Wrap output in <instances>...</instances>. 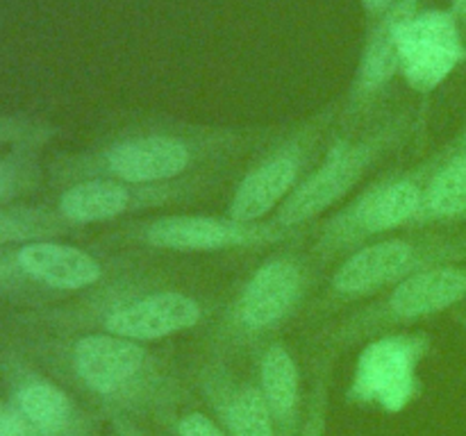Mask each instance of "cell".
<instances>
[{"instance_id":"cell-1","label":"cell","mask_w":466,"mask_h":436,"mask_svg":"<svg viewBox=\"0 0 466 436\" xmlns=\"http://www.w3.org/2000/svg\"><path fill=\"white\" fill-rule=\"evenodd\" d=\"M248 145V136L230 127L159 125L126 127L73 159L71 182L121 180L135 184H164L217 173Z\"/></svg>"},{"instance_id":"cell-2","label":"cell","mask_w":466,"mask_h":436,"mask_svg":"<svg viewBox=\"0 0 466 436\" xmlns=\"http://www.w3.org/2000/svg\"><path fill=\"white\" fill-rule=\"evenodd\" d=\"M308 234L278 245L241 282L235 295L217 309L208 336L214 357L226 359L244 350L262 348L308 309L323 268L308 245Z\"/></svg>"},{"instance_id":"cell-3","label":"cell","mask_w":466,"mask_h":436,"mask_svg":"<svg viewBox=\"0 0 466 436\" xmlns=\"http://www.w3.org/2000/svg\"><path fill=\"white\" fill-rule=\"evenodd\" d=\"M57 362L85 393L116 418L164 416L180 395V382L148 343L98 332H73L57 343Z\"/></svg>"},{"instance_id":"cell-4","label":"cell","mask_w":466,"mask_h":436,"mask_svg":"<svg viewBox=\"0 0 466 436\" xmlns=\"http://www.w3.org/2000/svg\"><path fill=\"white\" fill-rule=\"evenodd\" d=\"M217 304L141 268L96 286L68 309V332H98L155 343L209 325Z\"/></svg>"},{"instance_id":"cell-5","label":"cell","mask_w":466,"mask_h":436,"mask_svg":"<svg viewBox=\"0 0 466 436\" xmlns=\"http://www.w3.org/2000/svg\"><path fill=\"white\" fill-rule=\"evenodd\" d=\"M410 130L412 118L403 112L364 132L341 136L328 145L321 162L278 207L271 221L285 230H308L328 209L339 204L391 150L400 148Z\"/></svg>"},{"instance_id":"cell-6","label":"cell","mask_w":466,"mask_h":436,"mask_svg":"<svg viewBox=\"0 0 466 436\" xmlns=\"http://www.w3.org/2000/svg\"><path fill=\"white\" fill-rule=\"evenodd\" d=\"M435 157L419 166L391 171L364 186L353 200L326 216L312 230L314 257L326 266L371 241L408 230L423 203Z\"/></svg>"},{"instance_id":"cell-7","label":"cell","mask_w":466,"mask_h":436,"mask_svg":"<svg viewBox=\"0 0 466 436\" xmlns=\"http://www.w3.org/2000/svg\"><path fill=\"white\" fill-rule=\"evenodd\" d=\"M455 236L441 232L408 230L353 250L332 271L321 295L309 304L312 316H326L355 302H367L423 268L451 262Z\"/></svg>"},{"instance_id":"cell-8","label":"cell","mask_w":466,"mask_h":436,"mask_svg":"<svg viewBox=\"0 0 466 436\" xmlns=\"http://www.w3.org/2000/svg\"><path fill=\"white\" fill-rule=\"evenodd\" d=\"M466 302V262H446L405 277L394 289L367 300L323 334V350L339 352L371 336L431 318Z\"/></svg>"},{"instance_id":"cell-9","label":"cell","mask_w":466,"mask_h":436,"mask_svg":"<svg viewBox=\"0 0 466 436\" xmlns=\"http://www.w3.org/2000/svg\"><path fill=\"white\" fill-rule=\"evenodd\" d=\"M308 230H285L276 223H244L232 216L209 213H162L139 218L116 227L107 241L137 245L167 253H228V250L278 248L291 239L308 234Z\"/></svg>"},{"instance_id":"cell-10","label":"cell","mask_w":466,"mask_h":436,"mask_svg":"<svg viewBox=\"0 0 466 436\" xmlns=\"http://www.w3.org/2000/svg\"><path fill=\"white\" fill-rule=\"evenodd\" d=\"M328 121L317 118L287 132L246 173L228 204V216L244 223L268 221L300 182L321 162Z\"/></svg>"},{"instance_id":"cell-11","label":"cell","mask_w":466,"mask_h":436,"mask_svg":"<svg viewBox=\"0 0 466 436\" xmlns=\"http://www.w3.org/2000/svg\"><path fill=\"white\" fill-rule=\"evenodd\" d=\"M217 180V173H203L164 184H135V182L98 180V177L68 182L57 198V218L68 227L121 221L153 209L191 203Z\"/></svg>"},{"instance_id":"cell-12","label":"cell","mask_w":466,"mask_h":436,"mask_svg":"<svg viewBox=\"0 0 466 436\" xmlns=\"http://www.w3.org/2000/svg\"><path fill=\"white\" fill-rule=\"evenodd\" d=\"M399 73L412 89H437L464 59V44L453 14H412L396 39Z\"/></svg>"},{"instance_id":"cell-13","label":"cell","mask_w":466,"mask_h":436,"mask_svg":"<svg viewBox=\"0 0 466 436\" xmlns=\"http://www.w3.org/2000/svg\"><path fill=\"white\" fill-rule=\"evenodd\" d=\"M198 384L228 436H278L258 382L235 375L226 359L212 354L200 368Z\"/></svg>"},{"instance_id":"cell-14","label":"cell","mask_w":466,"mask_h":436,"mask_svg":"<svg viewBox=\"0 0 466 436\" xmlns=\"http://www.w3.org/2000/svg\"><path fill=\"white\" fill-rule=\"evenodd\" d=\"M258 352V386L271 411L278 436H299L303 422V391L299 362L282 341L271 339Z\"/></svg>"},{"instance_id":"cell-15","label":"cell","mask_w":466,"mask_h":436,"mask_svg":"<svg viewBox=\"0 0 466 436\" xmlns=\"http://www.w3.org/2000/svg\"><path fill=\"white\" fill-rule=\"evenodd\" d=\"M460 221H466V148L451 144L435 154L423 203L408 230H431Z\"/></svg>"},{"instance_id":"cell-16","label":"cell","mask_w":466,"mask_h":436,"mask_svg":"<svg viewBox=\"0 0 466 436\" xmlns=\"http://www.w3.org/2000/svg\"><path fill=\"white\" fill-rule=\"evenodd\" d=\"M14 411L32 436H82L85 418L64 389L44 377H30L14 395Z\"/></svg>"},{"instance_id":"cell-17","label":"cell","mask_w":466,"mask_h":436,"mask_svg":"<svg viewBox=\"0 0 466 436\" xmlns=\"http://www.w3.org/2000/svg\"><path fill=\"white\" fill-rule=\"evenodd\" d=\"M335 354L323 350L321 362L312 377V386L308 393V407L303 411L299 436H326V418H328V389H330V371Z\"/></svg>"},{"instance_id":"cell-18","label":"cell","mask_w":466,"mask_h":436,"mask_svg":"<svg viewBox=\"0 0 466 436\" xmlns=\"http://www.w3.org/2000/svg\"><path fill=\"white\" fill-rule=\"evenodd\" d=\"M177 436H228L212 416L200 411H189L177 421Z\"/></svg>"},{"instance_id":"cell-19","label":"cell","mask_w":466,"mask_h":436,"mask_svg":"<svg viewBox=\"0 0 466 436\" xmlns=\"http://www.w3.org/2000/svg\"><path fill=\"white\" fill-rule=\"evenodd\" d=\"M0 436H32L21 418L16 416V411L5 409L3 404H0Z\"/></svg>"},{"instance_id":"cell-20","label":"cell","mask_w":466,"mask_h":436,"mask_svg":"<svg viewBox=\"0 0 466 436\" xmlns=\"http://www.w3.org/2000/svg\"><path fill=\"white\" fill-rule=\"evenodd\" d=\"M451 262H466V234L455 236L453 250H451Z\"/></svg>"},{"instance_id":"cell-21","label":"cell","mask_w":466,"mask_h":436,"mask_svg":"<svg viewBox=\"0 0 466 436\" xmlns=\"http://www.w3.org/2000/svg\"><path fill=\"white\" fill-rule=\"evenodd\" d=\"M116 427H118V434L121 436H139L135 430L130 427V422L126 418H116Z\"/></svg>"},{"instance_id":"cell-22","label":"cell","mask_w":466,"mask_h":436,"mask_svg":"<svg viewBox=\"0 0 466 436\" xmlns=\"http://www.w3.org/2000/svg\"><path fill=\"white\" fill-rule=\"evenodd\" d=\"M453 7H455V14H458V16L466 18V0H453Z\"/></svg>"},{"instance_id":"cell-23","label":"cell","mask_w":466,"mask_h":436,"mask_svg":"<svg viewBox=\"0 0 466 436\" xmlns=\"http://www.w3.org/2000/svg\"><path fill=\"white\" fill-rule=\"evenodd\" d=\"M455 145H462V148H466V125H464L462 134H460L458 141H455Z\"/></svg>"},{"instance_id":"cell-24","label":"cell","mask_w":466,"mask_h":436,"mask_svg":"<svg viewBox=\"0 0 466 436\" xmlns=\"http://www.w3.org/2000/svg\"><path fill=\"white\" fill-rule=\"evenodd\" d=\"M460 321H462V327L466 330V313H464V316H460Z\"/></svg>"},{"instance_id":"cell-25","label":"cell","mask_w":466,"mask_h":436,"mask_svg":"<svg viewBox=\"0 0 466 436\" xmlns=\"http://www.w3.org/2000/svg\"><path fill=\"white\" fill-rule=\"evenodd\" d=\"M0 193H3V180H0Z\"/></svg>"}]
</instances>
